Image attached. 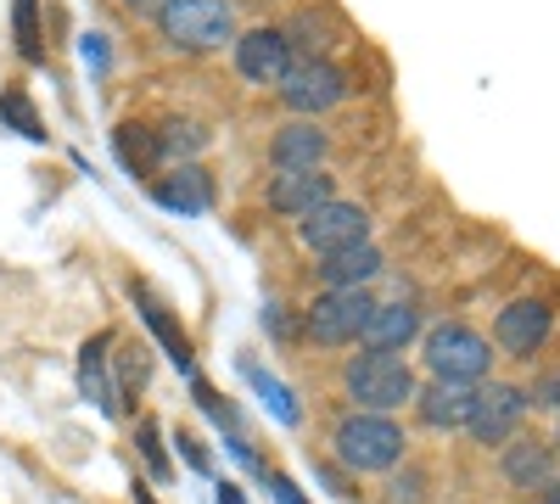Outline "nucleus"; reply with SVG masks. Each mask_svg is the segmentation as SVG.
<instances>
[{
    "label": "nucleus",
    "instance_id": "obj_1",
    "mask_svg": "<svg viewBox=\"0 0 560 504\" xmlns=\"http://www.w3.org/2000/svg\"><path fill=\"white\" fill-rule=\"evenodd\" d=\"M342 387H348V398L359 409H370V415H393V409L415 403V392H420L409 359L404 353H376V348H364V353L348 359Z\"/></svg>",
    "mask_w": 560,
    "mask_h": 504
},
{
    "label": "nucleus",
    "instance_id": "obj_2",
    "mask_svg": "<svg viewBox=\"0 0 560 504\" xmlns=\"http://www.w3.org/2000/svg\"><path fill=\"white\" fill-rule=\"evenodd\" d=\"M420 359H427L432 382H454V387H482L488 371H493V342L459 319H443V326L427 331L420 342Z\"/></svg>",
    "mask_w": 560,
    "mask_h": 504
},
{
    "label": "nucleus",
    "instance_id": "obj_3",
    "mask_svg": "<svg viewBox=\"0 0 560 504\" xmlns=\"http://www.w3.org/2000/svg\"><path fill=\"white\" fill-rule=\"evenodd\" d=\"M331 448L348 471H393L404 460V426L393 415H370V409H353V415L331 432Z\"/></svg>",
    "mask_w": 560,
    "mask_h": 504
},
{
    "label": "nucleus",
    "instance_id": "obj_4",
    "mask_svg": "<svg viewBox=\"0 0 560 504\" xmlns=\"http://www.w3.org/2000/svg\"><path fill=\"white\" fill-rule=\"evenodd\" d=\"M158 34L174 51H219L236 45V12L230 0H168L158 12Z\"/></svg>",
    "mask_w": 560,
    "mask_h": 504
},
{
    "label": "nucleus",
    "instance_id": "obj_5",
    "mask_svg": "<svg viewBox=\"0 0 560 504\" xmlns=\"http://www.w3.org/2000/svg\"><path fill=\"white\" fill-rule=\"evenodd\" d=\"M527 409H533L527 387H510V382H482V387H477V398H471V415H465V432H471V443H482V448H493V443L504 448L510 437L522 432Z\"/></svg>",
    "mask_w": 560,
    "mask_h": 504
},
{
    "label": "nucleus",
    "instance_id": "obj_6",
    "mask_svg": "<svg viewBox=\"0 0 560 504\" xmlns=\"http://www.w3.org/2000/svg\"><path fill=\"white\" fill-rule=\"evenodd\" d=\"M370 314H376V297L370 292H319L303 314V331L319 348H348V342H364Z\"/></svg>",
    "mask_w": 560,
    "mask_h": 504
},
{
    "label": "nucleus",
    "instance_id": "obj_7",
    "mask_svg": "<svg viewBox=\"0 0 560 504\" xmlns=\"http://www.w3.org/2000/svg\"><path fill=\"white\" fill-rule=\"evenodd\" d=\"M280 102H287L298 118H314V113H331L337 102H348V73L325 57H303L292 62V73L280 79Z\"/></svg>",
    "mask_w": 560,
    "mask_h": 504
},
{
    "label": "nucleus",
    "instance_id": "obj_8",
    "mask_svg": "<svg viewBox=\"0 0 560 504\" xmlns=\"http://www.w3.org/2000/svg\"><path fill=\"white\" fill-rule=\"evenodd\" d=\"M298 236H303V247H308V253L331 258V253H342V247L370 242V213H364L359 202L331 197V202H319L308 219H298Z\"/></svg>",
    "mask_w": 560,
    "mask_h": 504
},
{
    "label": "nucleus",
    "instance_id": "obj_9",
    "mask_svg": "<svg viewBox=\"0 0 560 504\" xmlns=\"http://www.w3.org/2000/svg\"><path fill=\"white\" fill-rule=\"evenodd\" d=\"M549 326H555V308H549L544 297H516V303L499 308L493 342H499L510 359H538V348L549 342Z\"/></svg>",
    "mask_w": 560,
    "mask_h": 504
},
{
    "label": "nucleus",
    "instance_id": "obj_10",
    "mask_svg": "<svg viewBox=\"0 0 560 504\" xmlns=\"http://www.w3.org/2000/svg\"><path fill=\"white\" fill-rule=\"evenodd\" d=\"M292 39L287 34H280V28H247V34H236V73L247 79V84H275L280 90V79H287L292 73Z\"/></svg>",
    "mask_w": 560,
    "mask_h": 504
},
{
    "label": "nucleus",
    "instance_id": "obj_11",
    "mask_svg": "<svg viewBox=\"0 0 560 504\" xmlns=\"http://www.w3.org/2000/svg\"><path fill=\"white\" fill-rule=\"evenodd\" d=\"M337 186L325 168H275L269 186H264V202L280 213V219H308L319 202H331Z\"/></svg>",
    "mask_w": 560,
    "mask_h": 504
},
{
    "label": "nucleus",
    "instance_id": "obj_12",
    "mask_svg": "<svg viewBox=\"0 0 560 504\" xmlns=\"http://www.w3.org/2000/svg\"><path fill=\"white\" fill-rule=\"evenodd\" d=\"M499 471H504L510 488H522V493L549 488L560 477L555 471V443H544V437H510L504 454H499Z\"/></svg>",
    "mask_w": 560,
    "mask_h": 504
},
{
    "label": "nucleus",
    "instance_id": "obj_13",
    "mask_svg": "<svg viewBox=\"0 0 560 504\" xmlns=\"http://www.w3.org/2000/svg\"><path fill=\"white\" fill-rule=\"evenodd\" d=\"M376 274H382V247L376 242H359V247H342L331 258H319L325 292H364Z\"/></svg>",
    "mask_w": 560,
    "mask_h": 504
},
{
    "label": "nucleus",
    "instance_id": "obj_14",
    "mask_svg": "<svg viewBox=\"0 0 560 504\" xmlns=\"http://www.w3.org/2000/svg\"><path fill=\"white\" fill-rule=\"evenodd\" d=\"M471 398L477 387H454V382H427L415 392V415L427 421L432 432H459L465 415H471Z\"/></svg>",
    "mask_w": 560,
    "mask_h": 504
},
{
    "label": "nucleus",
    "instance_id": "obj_15",
    "mask_svg": "<svg viewBox=\"0 0 560 504\" xmlns=\"http://www.w3.org/2000/svg\"><path fill=\"white\" fill-rule=\"evenodd\" d=\"M325 129H314V118H292V124H280V134L269 141V157L275 168H319L325 163Z\"/></svg>",
    "mask_w": 560,
    "mask_h": 504
},
{
    "label": "nucleus",
    "instance_id": "obj_16",
    "mask_svg": "<svg viewBox=\"0 0 560 504\" xmlns=\"http://www.w3.org/2000/svg\"><path fill=\"white\" fill-rule=\"evenodd\" d=\"M152 197H158V208H168V213H208V208H213V186H208V174H202L197 163H179L168 179H158Z\"/></svg>",
    "mask_w": 560,
    "mask_h": 504
},
{
    "label": "nucleus",
    "instance_id": "obj_17",
    "mask_svg": "<svg viewBox=\"0 0 560 504\" xmlns=\"http://www.w3.org/2000/svg\"><path fill=\"white\" fill-rule=\"evenodd\" d=\"M415 337H420V314L409 303H376V314L364 326V348L376 353H404Z\"/></svg>",
    "mask_w": 560,
    "mask_h": 504
},
{
    "label": "nucleus",
    "instance_id": "obj_18",
    "mask_svg": "<svg viewBox=\"0 0 560 504\" xmlns=\"http://www.w3.org/2000/svg\"><path fill=\"white\" fill-rule=\"evenodd\" d=\"M79 387L96 398L107 415H113V382H107V337H96V342H84V353H79Z\"/></svg>",
    "mask_w": 560,
    "mask_h": 504
},
{
    "label": "nucleus",
    "instance_id": "obj_19",
    "mask_svg": "<svg viewBox=\"0 0 560 504\" xmlns=\"http://www.w3.org/2000/svg\"><path fill=\"white\" fill-rule=\"evenodd\" d=\"M118 157H124V168H135V174H152V168L163 163V152H158V129H135V124H124V129H118Z\"/></svg>",
    "mask_w": 560,
    "mask_h": 504
},
{
    "label": "nucleus",
    "instance_id": "obj_20",
    "mask_svg": "<svg viewBox=\"0 0 560 504\" xmlns=\"http://www.w3.org/2000/svg\"><path fill=\"white\" fill-rule=\"evenodd\" d=\"M202 146H208V134L197 124H163L158 129V152L163 157H197Z\"/></svg>",
    "mask_w": 560,
    "mask_h": 504
},
{
    "label": "nucleus",
    "instance_id": "obj_21",
    "mask_svg": "<svg viewBox=\"0 0 560 504\" xmlns=\"http://www.w3.org/2000/svg\"><path fill=\"white\" fill-rule=\"evenodd\" d=\"M18 45H23V57L39 62V28H34V0H18Z\"/></svg>",
    "mask_w": 560,
    "mask_h": 504
},
{
    "label": "nucleus",
    "instance_id": "obj_22",
    "mask_svg": "<svg viewBox=\"0 0 560 504\" xmlns=\"http://www.w3.org/2000/svg\"><path fill=\"white\" fill-rule=\"evenodd\" d=\"M253 382H258V392H264V398H275V415L287 421V426H298V403L287 398V387H280V382H269V376H258V371H253Z\"/></svg>",
    "mask_w": 560,
    "mask_h": 504
},
{
    "label": "nucleus",
    "instance_id": "obj_23",
    "mask_svg": "<svg viewBox=\"0 0 560 504\" xmlns=\"http://www.w3.org/2000/svg\"><path fill=\"white\" fill-rule=\"evenodd\" d=\"M0 118H12V124L28 134V141H39V134H45V129H39V118L28 113V102H23V96H7V102H0Z\"/></svg>",
    "mask_w": 560,
    "mask_h": 504
},
{
    "label": "nucleus",
    "instance_id": "obj_24",
    "mask_svg": "<svg viewBox=\"0 0 560 504\" xmlns=\"http://www.w3.org/2000/svg\"><path fill=\"white\" fill-rule=\"evenodd\" d=\"M140 448H147V460L158 477H168V460H163V443H158V426L152 421H140Z\"/></svg>",
    "mask_w": 560,
    "mask_h": 504
},
{
    "label": "nucleus",
    "instance_id": "obj_25",
    "mask_svg": "<svg viewBox=\"0 0 560 504\" xmlns=\"http://www.w3.org/2000/svg\"><path fill=\"white\" fill-rule=\"evenodd\" d=\"M527 398H533V403H544V409H555V415H560V371H549V376H544V382H538Z\"/></svg>",
    "mask_w": 560,
    "mask_h": 504
},
{
    "label": "nucleus",
    "instance_id": "obj_26",
    "mask_svg": "<svg viewBox=\"0 0 560 504\" xmlns=\"http://www.w3.org/2000/svg\"><path fill=\"white\" fill-rule=\"evenodd\" d=\"M174 443H179V454H185V460H191V466H197V471H208V454H202V443H197V437H191V432H179V437H174Z\"/></svg>",
    "mask_w": 560,
    "mask_h": 504
},
{
    "label": "nucleus",
    "instance_id": "obj_27",
    "mask_svg": "<svg viewBox=\"0 0 560 504\" xmlns=\"http://www.w3.org/2000/svg\"><path fill=\"white\" fill-rule=\"evenodd\" d=\"M269 488H275V499H280V504H303V493H298L287 477H269Z\"/></svg>",
    "mask_w": 560,
    "mask_h": 504
},
{
    "label": "nucleus",
    "instance_id": "obj_28",
    "mask_svg": "<svg viewBox=\"0 0 560 504\" xmlns=\"http://www.w3.org/2000/svg\"><path fill=\"white\" fill-rule=\"evenodd\" d=\"M124 7H129V12H152V17H158V12L168 7V0H124Z\"/></svg>",
    "mask_w": 560,
    "mask_h": 504
},
{
    "label": "nucleus",
    "instance_id": "obj_29",
    "mask_svg": "<svg viewBox=\"0 0 560 504\" xmlns=\"http://www.w3.org/2000/svg\"><path fill=\"white\" fill-rule=\"evenodd\" d=\"M219 504H242V493H236V482H224V488H219Z\"/></svg>",
    "mask_w": 560,
    "mask_h": 504
},
{
    "label": "nucleus",
    "instance_id": "obj_30",
    "mask_svg": "<svg viewBox=\"0 0 560 504\" xmlns=\"http://www.w3.org/2000/svg\"><path fill=\"white\" fill-rule=\"evenodd\" d=\"M544 504H560V477H555V482L544 488Z\"/></svg>",
    "mask_w": 560,
    "mask_h": 504
},
{
    "label": "nucleus",
    "instance_id": "obj_31",
    "mask_svg": "<svg viewBox=\"0 0 560 504\" xmlns=\"http://www.w3.org/2000/svg\"><path fill=\"white\" fill-rule=\"evenodd\" d=\"M555 448H560V443H555Z\"/></svg>",
    "mask_w": 560,
    "mask_h": 504
}]
</instances>
